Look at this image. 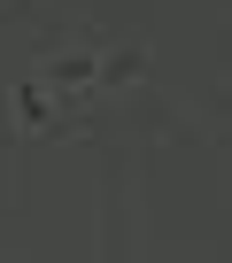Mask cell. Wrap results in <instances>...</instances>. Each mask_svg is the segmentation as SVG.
<instances>
[{"mask_svg":"<svg viewBox=\"0 0 232 263\" xmlns=\"http://www.w3.org/2000/svg\"><path fill=\"white\" fill-rule=\"evenodd\" d=\"M140 70V54H124V62H70V54H47V70H31L24 85H16V124L24 132H39V124H62V116H85L116 78H132Z\"/></svg>","mask_w":232,"mask_h":263,"instance_id":"obj_1","label":"cell"}]
</instances>
